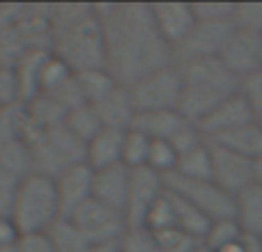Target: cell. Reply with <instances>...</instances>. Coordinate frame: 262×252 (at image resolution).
I'll list each match as a JSON object with an SVG mask.
<instances>
[{
  "instance_id": "40",
  "label": "cell",
  "mask_w": 262,
  "mask_h": 252,
  "mask_svg": "<svg viewBox=\"0 0 262 252\" xmlns=\"http://www.w3.org/2000/svg\"><path fill=\"white\" fill-rule=\"evenodd\" d=\"M14 252H55L51 234H21Z\"/></svg>"
},
{
  "instance_id": "23",
  "label": "cell",
  "mask_w": 262,
  "mask_h": 252,
  "mask_svg": "<svg viewBox=\"0 0 262 252\" xmlns=\"http://www.w3.org/2000/svg\"><path fill=\"white\" fill-rule=\"evenodd\" d=\"M51 51H28L16 64V81H18V90H21V104L30 101L39 94V76H41V67H44L46 58Z\"/></svg>"
},
{
  "instance_id": "19",
  "label": "cell",
  "mask_w": 262,
  "mask_h": 252,
  "mask_svg": "<svg viewBox=\"0 0 262 252\" xmlns=\"http://www.w3.org/2000/svg\"><path fill=\"white\" fill-rule=\"evenodd\" d=\"M95 110H97V115H99L104 129H113V131H129L131 124H134V117H136L129 90L124 85L113 90L106 99H101L99 104H95Z\"/></svg>"
},
{
  "instance_id": "47",
  "label": "cell",
  "mask_w": 262,
  "mask_h": 252,
  "mask_svg": "<svg viewBox=\"0 0 262 252\" xmlns=\"http://www.w3.org/2000/svg\"><path fill=\"white\" fill-rule=\"evenodd\" d=\"M3 110H5V108H0V113H3Z\"/></svg>"
},
{
  "instance_id": "9",
  "label": "cell",
  "mask_w": 262,
  "mask_h": 252,
  "mask_svg": "<svg viewBox=\"0 0 262 252\" xmlns=\"http://www.w3.org/2000/svg\"><path fill=\"white\" fill-rule=\"evenodd\" d=\"M232 23H209V21H195L193 30L186 35V39L172 51V62L186 64L195 60L219 58L226 46L228 37L232 32Z\"/></svg>"
},
{
  "instance_id": "41",
  "label": "cell",
  "mask_w": 262,
  "mask_h": 252,
  "mask_svg": "<svg viewBox=\"0 0 262 252\" xmlns=\"http://www.w3.org/2000/svg\"><path fill=\"white\" fill-rule=\"evenodd\" d=\"M18 230L7 213H0V248H14L18 241Z\"/></svg>"
},
{
  "instance_id": "11",
  "label": "cell",
  "mask_w": 262,
  "mask_h": 252,
  "mask_svg": "<svg viewBox=\"0 0 262 252\" xmlns=\"http://www.w3.org/2000/svg\"><path fill=\"white\" fill-rule=\"evenodd\" d=\"M163 193H166L163 177H159L157 172H152L149 167H136V170H131L127 209H124L127 225L143 227L147 211L152 209V204L157 202Z\"/></svg>"
},
{
  "instance_id": "35",
  "label": "cell",
  "mask_w": 262,
  "mask_h": 252,
  "mask_svg": "<svg viewBox=\"0 0 262 252\" xmlns=\"http://www.w3.org/2000/svg\"><path fill=\"white\" fill-rule=\"evenodd\" d=\"M232 26L237 30L262 37V3H235Z\"/></svg>"
},
{
  "instance_id": "34",
  "label": "cell",
  "mask_w": 262,
  "mask_h": 252,
  "mask_svg": "<svg viewBox=\"0 0 262 252\" xmlns=\"http://www.w3.org/2000/svg\"><path fill=\"white\" fill-rule=\"evenodd\" d=\"M118 252H159L157 236L145 227H127L118 241Z\"/></svg>"
},
{
  "instance_id": "28",
  "label": "cell",
  "mask_w": 262,
  "mask_h": 252,
  "mask_svg": "<svg viewBox=\"0 0 262 252\" xmlns=\"http://www.w3.org/2000/svg\"><path fill=\"white\" fill-rule=\"evenodd\" d=\"M64 126H67L69 131H72L74 135H76L81 142H90L92 138H95L97 133H99L101 129H104V124H101L99 115H97L95 106L85 104V106H78V108L69 110L67 117H64Z\"/></svg>"
},
{
  "instance_id": "8",
  "label": "cell",
  "mask_w": 262,
  "mask_h": 252,
  "mask_svg": "<svg viewBox=\"0 0 262 252\" xmlns=\"http://www.w3.org/2000/svg\"><path fill=\"white\" fill-rule=\"evenodd\" d=\"M163 184L170 193L180 195L195 209H200L209 220L235 218V197L221 190L212 179H184L180 174H168Z\"/></svg>"
},
{
  "instance_id": "33",
  "label": "cell",
  "mask_w": 262,
  "mask_h": 252,
  "mask_svg": "<svg viewBox=\"0 0 262 252\" xmlns=\"http://www.w3.org/2000/svg\"><path fill=\"white\" fill-rule=\"evenodd\" d=\"M143 227L149 230L152 234L175 227V209H172V199H170V193H168V190L152 204V209H149L147 216H145Z\"/></svg>"
},
{
  "instance_id": "17",
  "label": "cell",
  "mask_w": 262,
  "mask_h": 252,
  "mask_svg": "<svg viewBox=\"0 0 262 252\" xmlns=\"http://www.w3.org/2000/svg\"><path fill=\"white\" fill-rule=\"evenodd\" d=\"M16 28L30 51H51V44H53L51 5H23Z\"/></svg>"
},
{
  "instance_id": "26",
  "label": "cell",
  "mask_w": 262,
  "mask_h": 252,
  "mask_svg": "<svg viewBox=\"0 0 262 252\" xmlns=\"http://www.w3.org/2000/svg\"><path fill=\"white\" fill-rule=\"evenodd\" d=\"M49 234H51V239H53L55 252H115L118 250V245L90 243V241L83 239L67 220H60Z\"/></svg>"
},
{
  "instance_id": "7",
  "label": "cell",
  "mask_w": 262,
  "mask_h": 252,
  "mask_svg": "<svg viewBox=\"0 0 262 252\" xmlns=\"http://www.w3.org/2000/svg\"><path fill=\"white\" fill-rule=\"evenodd\" d=\"M62 220H67L83 239L97 245H118L120 236L129 227L124 213L115 211V209L106 207V204L97 202L92 197L85 204H81L69 218H62Z\"/></svg>"
},
{
  "instance_id": "42",
  "label": "cell",
  "mask_w": 262,
  "mask_h": 252,
  "mask_svg": "<svg viewBox=\"0 0 262 252\" xmlns=\"http://www.w3.org/2000/svg\"><path fill=\"white\" fill-rule=\"evenodd\" d=\"M23 12V3H0V30L18 23Z\"/></svg>"
},
{
  "instance_id": "39",
  "label": "cell",
  "mask_w": 262,
  "mask_h": 252,
  "mask_svg": "<svg viewBox=\"0 0 262 252\" xmlns=\"http://www.w3.org/2000/svg\"><path fill=\"white\" fill-rule=\"evenodd\" d=\"M21 104L16 71L14 67H0V108H14Z\"/></svg>"
},
{
  "instance_id": "21",
  "label": "cell",
  "mask_w": 262,
  "mask_h": 252,
  "mask_svg": "<svg viewBox=\"0 0 262 252\" xmlns=\"http://www.w3.org/2000/svg\"><path fill=\"white\" fill-rule=\"evenodd\" d=\"M235 220L244 234L262 239V186L251 184L235 197Z\"/></svg>"
},
{
  "instance_id": "43",
  "label": "cell",
  "mask_w": 262,
  "mask_h": 252,
  "mask_svg": "<svg viewBox=\"0 0 262 252\" xmlns=\"http://www.w3.org/2000/svg\"><path fill=\"white\" fill-rule=\"evenodd\" d=\"M253 170H255V184L262 186V158L253 163Z\"/></svg>"
},
{
  "instance_id": "2",
  "label": "cell",
  "mask_w": 262,
  "mask_h": 252,
  "mask_svg": "<svg viewBox=\"0 0 262 252\" xmlns=\"http://www.w3.org/2000/svg\"><path fill=\"white\" fill-rule=\"evenodd\" d=\"M51 21H53L51 53L67 62L74 73L106 67V41L95 5H51Z\"/></svg>"
},
{
  "instance_id": "5",
  "label": "cell",
  "mask_w": 262,
  "mask_h": 252,
  "mask_svg": "<svg viewBox=\"0 0 262 252\" xmlns=\"http://www.w3.org/2000/svg\"><path fill=\"white\" fill-rule=\"evenodd\" d=\"M32 172L55 179L69 167L85 163V142L76 138L64 124L49 129L30 142Z\"/></svg>"
},
{
  "instance_id": "3",
  "label": "cell",
  "mask_w": 262,
  "mask_h": 252,
  "mask_svg": "<svg viewBox=\"0 0 262 252\" xmlns=\"http://www.w3.org/2000/svg\"><path fill=\"white\" fill-rule=\"evenodd\" d=\"M182 69V96L177 113L198 126L226 99L239 92V78L219 58L177 64Z\"/></svg>"
},
{
  "instance_id": "22",
  "label": "cell",
  "mask_w": 262,
  "mask_h": 252,
  "mask_svg": "<svg viewBox=\"0 0 262 252\" xmlns=\"http://www.w3.org/2000/svg\"><path fill=\"white\" fill-rule=\"evenodd\" d=\"M214 144L237 152L239 156L249 158V161H260L262 158V124L260 122H251L242 129L232 131V133L223 135V138L214 140Z\"/></svg>"
},
{
  "instance_id": "29",
  "label": "cell",
  "mask_w": 262,
  "mask_h": 252,
  "mask_svg": "<svg viewBox=\"0 0 262 252\" xmlns=\"http://www.w3.org/2000/svg\"><path fill=\"white\" fill-rule=\"evenodd\" d=\"M74 78V71L69 69L67 62L58 58V55L49 53L44 67H41L39 76V94H55L58 90H62L69 81Z\"/></svg>"
},
{
  "instance_id": "1",
  "label": "cell",
  "mask_w": 262,
  "mask_h": 252,
  "mask_svg": "<svg viewBox=\"0 0 262 252\" xmlns=\"http://www.w3.org/2000/svg\"><path fill=\"white\" fill-rule=\"evenodd\" d=\"M106 41V69L129 87L143 76L172 64V48L161 39L145 3H97Z\"/></svg>"
},
{
  "instance_id": "20",
  "label": "cell",
  "mask_w": 262,
  "mask_h": 252,
  "mask_svg": "<svg viewBox=\"0 0 262 252\" xmlns=\"http://www.w3.org/2000/svg\"><path fill=\"white\" fill-rule=\"evenodd\" d=\"M186 124L191 122H186L177 110H152V113H136L131 129L145 133L149 140H168L170 142Z\"/></svg>"
},
{
  "instance_id": "46",
  "label": "cell",
  "mask_w": 262,
  "mask_h": 252,
  "mask_svg": "<svg viewBox=\"0 0 262 252\" xmlns=\"http://www.w3.org/2000/svg\"><path fill=\"white\" fill-rule=\"evenodd\" d=\"M0 252H14V248H0Z\"/></svg>"
},
{
  "instance_id": "37",
  "label": "cell",
  "mask_w": 262,
  "mask_h": 252,
  "mask_svg": "<svg viewBox=\"0 0 262 252\" xmlns=\"http://www.w3.org/2000/svg\"><path fill=\"white\" fill-rule=\"evenodd\" d=\"M239 96L246 101L253 117L262 122V69L249 73L239 81Z\"/></svg>"
},
{
  "instance_id": "36",
  "label": "cell",
  "mask_w": 262,
  "mask_h": 252,
  "mask_svg": "<svg viewBox=\"0 0 262 252\" xmlns=\"http://www.w3.org/2000/svg\"><path fill=\"white\" fill-rule=\"evenodd\" d=\"M157 243H159V252H193L203 241L193 239L191 234L177 230H166V232H157Z\"/></svg>"
},
{
  "instance_id": "12",
  "label": "cell",
  "mask_w": 262,
  "mask_h": 252,
  "mask_svg": "<svg viewBox=\"0 0 262 252\" xmlns=\"http://www.w3.org/2000/svg\"><path fill=\"white\" fill-rule=\"evenodd\" d=\"M251 122H258V119L253 117V113L249 110L246 101L242 99L239 92H237V94H232L230 99H226L223 104H219L216 108L198 124V129H200V133L205 135L207 142H214V140L223 138V135L232 133V131L242 129V126H246Z\"/></svg>"
},
{
  "instance_id": "10",
  "label": "cell",
  "mask_w": 262,
  "mask_h": 252,
  "mask_svg": "<svg viewBox=\"0 0 262 252\" xmlns=\"http://www.w3.org/2000/svg\"><path fill=\"white\" fill-rule=\"evenodd\" d=\"M212 147V181L221 190H226L230 197H237L242 190L255 184L253 161L239 156L237 152L209 142Z\"/></svg>"
},
{
  "instance_id": "6",
  "label": "cell",
  "mask_w": 262,
  "mask_h": 252,
  "mask_svg": "<svg viewBox=\"0 0 262 252\" xmlns=\"http://www.w3.org/2000/svg\"><path fill=\"white\" fill-rule=\"evenodd\" d=\"M136 113L177 110L182 96V69L175 62L143 76L127 87Z\"/></svg>"
},
{
  "instance_id": "32",
  "label": "cell",
  "mask_w": 262,
  "mask_h": 252,
  "mask_svg": "<svg viewBox=\"0 0 262 252\" xmlns=\"http://www.w3.org/2000/svg\"><path fill=\"white\" fill-rule=\"evenodd\" d=\"M242 236H244V232H242V227L237 225L235 218H223V220L212 222V227H209V232H207L203 243L212 252H219V250L226 248V245L239 241Z\"/></svg>"
},
{
  "instance_id": "45",
  "label": "cell",
  "mask_w": 262,
  "mask_h": 252,
  "mask_svg": "<svg viewBox=\"0 0 262 252\" xmlns=\"http://www.w3.org/2000/svg\"><path fill=\"white\" fill-rule=\"evenodd\" d=\"M260 64H262V37H260Z\"/></svg>"
},
{
  "instance_id": "13",
  "label": "cell",
  "mask_w": 262,
  "mask_h": 252,
  "mask_svg": "<svg viewBox=\"0 0 262 252\" xmlns=\"http://www.w3.org/2000/svg\"><path fill=\"white\" fill-rule=\"evenodd\" d=\"M149 7H152L154 26L161 39L175 51L195 26V14L191 3H154Z\"/></svg>"
},
{
  "instance_id": "48",
  "label": "cell",
  "mask_w": 262,
  "mask_h": 252,
  "mask_svg": "<svg viewBox=\"0 0 262 252\" xmlns=\"http://www.w3.org/2000/svg\"><path fill=\"white\" fill-rule=\"evenodd\" d=\"M115 252H118V250H115Z\"/></svg>"
},
{
  "instance_id": "49",
  "label": "cell",
  "mask_w": 262,
  "mask_h": 252,
  "mask_svg": "<svg viewBox=\"0 0 262 252\" xmlns=\"http://www.w3.org/2000/svg\"><path fill=\"white\" fill-rule=\"evenodd\" d=\"M260 124H262V122H260Z\"/></svg>"
},
{
  "instance_id": "31",
  "label": "cell",
  "mask_w": 262,
  "mask_h": 252,
  "mask_svg": "<svg viewBox=\"0 0 262 252\" xmlns=\"http://www.w3.org/2000/svg\"><path fill=\"white\" fill-rule=\"evenodd\" d=\"M177 152L168 140H152L149 144V154H147V165L152 172H157L159 177L166 179L168 174H172L177 167Z\"/></svg>"
},
{
  "instance_id": "14",
  "label": "cell",
  "mask_w": 262,
  "mask_h": 252,
  "mask_svg": "<svg viewBox=\"0 0 262 252\" xmlns=\"http://www.w3.org/2000/svg\"><path fill=\"white\" fill-rule=\"evenodd\" d=\"M219 60L242 81L244 76L262 69V64H260V37L232 28L230 37H228L226 46H223L221 55H219Z\"/></svg>"
},
{
  "instance_id": "38",
  "label": "cell",
  "mask_w": 262,
  "mask_h": 252,
  "mask_svg": "<svg viewBox=\"0 0 262 252\" xmlns=\"http://www.w3.org/2000/svg\"><path fill=\"white\" fill-rule=\"evenodd\" d=\"M195 21L209 23H232L235 16V3H191Z\"/></svg>"
},
{
  "instance_id": "4",
  "label": "cell",
  "mask_w": 262,
  "mask_h": 252,
  "mask_svg": "<svg viewBox=\"0 0 262 252\" xmlns=\"http://www.w3.org/2000/svg\"><path fill=\"white\" fill-rule=\"evenodd\" d=\"M9 218L18 234H49L62 220L55 181L37 172L18 179L9 204Z\"/></svg>"
},
{
  "instance_id": "30",
  "label": "cell",
  "mask_w": 262,
  "mask_h": 252,
  "mask_svg": "<svg viewBox=\"0 0 262 252\" xmlns=\"http://www.w3.org/2000/svg\"><path fill=\"white\" fill-rule=\"evenodd\" d=\"M149 144H152V140H149L145 133H140V131H136V129L124 131V140H122V165H127L129 170L145 167V165H147Z\"/></svg>"
},
{
  "instance_id": "24",
  "label": "cell",
  "mask_w": 262,
  "mask_h": 252,
  "mask_svg": "<svg viewBox=\"0 0 262 252\" xmlns=\"http://www.w3.org/2000/svg\"><path fill=\"white\" fill-rule=\"evenodd\" d=\"M168 193H170V190H168ZM170 199H172V209H175V227L177 230L186 232V234H191L198 241H205V236H207V232H209V227H212L214 220H209L200 209H195L193 204L186 202V199L180 197V195L170 193Z\"/></svg>"
},
{
  "instance_id": "16",
  "label": "cell",
  "mask_w": 262,
  "mask_h": 252,
  "mask_svg": "<svg viewBox=\"0 0 262 252\" xmlns=\"http://www.w3.org/2000/svg\"><path fill=\"white\" fill-rule=\"evenodd\" d=\"M53 181H55V190H58L62 218H69L81 204H85L92 197V170L85 163L64 170Z\"/></svg>"
},
{
  "instance_id": "25",
  "label": "cell",
  "mask_w": 262,
  "mask_h": 252,
  "mask_svg": "<svg viewBox=\"0 0 262 252\" xmlns=\"http://www.w3.org/2000/svg\"><path fill=\"white\" fill-rule=\"evenodd\" d=\"M76 81H78V87H81L83 96H85V101L90 106L99 104L101 99H106L111 92L120 87V83L115 81V76L106 67L76 73Z\"/></svg>"
},
{
  "instance_id": "27",
  "label": "cell",
  "mask_w": 262,
  "mask_h": 252,
  "mask_svg": "<svg viewBox=\"0 0 262 252\" xmlns=\"http://www.w3.org/2000/svg\"><path fill=\"white\" fill-rule=\"evenodd\" d=\"M172 174H180L184 179H212V147L203 142L200 147L182 154L177 158V167Z\"/></svg>"
},
{
  "instance_id": "18",
  "label": "cell",
  "mask_w": 262,
  "mask_h": 252,
  "mask_svg": "<svg viewBox=\"0 0 262 252\" xmlns=\"http://www.w3.org/2000/svg\"><path fill=\"white\" fill-rule=\"evenodd\" d=\"M122 140L124 131L101 129L85 144V165L90 170H106L113 165H122Z\"/></svg>"
},
{
  "instance_id": "44",
  "label": "cell",
  "mask_w": 262,
  "mask_h": 252,
  "mask_svg": "<svg viewBox=\"0 0 262 252\" xmlns=\"http://www.w3.org/2000/svg\"><path fill=\"white\" fill-rule=\"evenodd\" d=\"M193 252H212V250H209V248H207V245H205V243H200V245H198V248H195Z\"/></svg>"
},
{
  "instance_id": "15",
  "label": "cell",
  "mask_w": 262,
  "mask_h": 252,
  "mask_svg": "<svg viewBox=\"0 0 262 252\" xmlns=\"http://www.w3.org/2000/svg\"><path fill=\"white\" fill-rule=\"evenodd\" d=\"M131 170L127 165H113L106 170H92V199L124 213L129 195Z\"/></svg>"
}]
</instances>
